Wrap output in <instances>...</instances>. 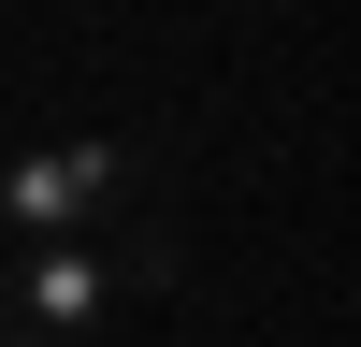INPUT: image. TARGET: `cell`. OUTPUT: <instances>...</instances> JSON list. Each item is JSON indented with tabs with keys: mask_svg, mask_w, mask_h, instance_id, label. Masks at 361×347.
I'll return each instance as SVG.
<instances>
[{
	"mask_svg": "<svg viewBox=\"0 0 361 347\" xmlns=\"http://www.w3.org/2000/svg\"><path fill=\"white\" fill-rule=\"evenodd\" d=\"M130 202H159L145 188V145H116V130L15 145V159H0V246H58V231H102V217H130Z\"/></svg>",
	"mask_w": 361,
	"mask_h": 347,
	"instance_id": "2",
	"label": "cell"
},
{
	"mask_svg": "<svg viewBox=\"0 0 361 347\" xmlns=\"http://www.w3.org/2000/svg\"><path fill=\"white\" fill-rule=\"evenodd\" d=\"M159 275H173V217H159V202H130L116 231L15 246V260H0V347H102Z\"/></svg>",
	"mask_w": 361,
	"mask_h": 347,
	"instance_id": "1",
	"label": "cell"
}]
</instances>
